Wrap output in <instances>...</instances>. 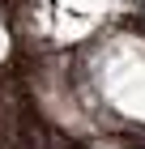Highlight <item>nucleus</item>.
Instances as JSON below:
<instances>
[{
    "label": "nucleus",
    "mask_w": 145,
    "mask_h": 149,
    "mask_svg": "<svg viewBox=\"0 0 145 149\" xmlns=\"http://www.w3.org/2000/svg\"><path fill=\"white\" fill-rule=\"evenodd\" d=\"M47 149H77V145H73V141H64V136H51V141H47Z\"/></svg>",
    "instance_id": "1"
}]
</instances>
